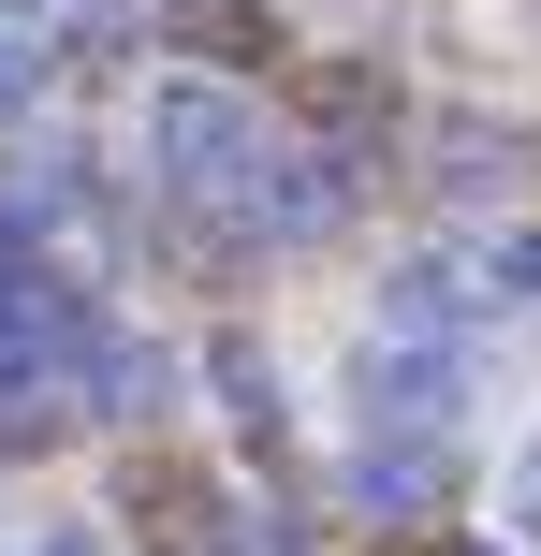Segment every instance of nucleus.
<instances>
[{"label":"nucleus","mask_w":541,"mask_h":556,"mask_svg":"<svg viewBox=\"0 0 541 556\" xmlns=\"http://www.w3.org/2000/svg\"><path fill=\"white\" fill-rule=\"evenodd\" d=\"M146 147H162V191H191V205H249V176H263V117L234 88H162Z\"/></svg>","instance_id":"nucleus-1"},{"label":"nucleus","mask_w":541,"mask_h":556,"mask_svg":"<svg viewBox=\"0 0 541 556\" xmlns=\"http://www.w3.org/2000/svg\"><path fill=\"white\" fill-rule=\"evenodd\" d=\"M513 528L541 542V440H527V469H513Z\"/></svg>","instance_id":"nucleus-5"},{"label":"nucleus","mask_w":541,"mask_h":556,"mask_svg":"<svg viewBox=\"0 0 541 556\" xmlns=\"http://www.w3.org/2000/svg\"><path fill=\"white\" fill-rule=\"evenodd\" d=\"M176 45H205L220 74H249V59H279V29H263V0H162Z\"/></svg>","instance_id":"nucleus-3"},{"label":"nucleus","mask_w":541,"mask_h":556,"mask_svg":"<svg viewBox=\"0 0 541 556\" xmlns=\"http://www.w3.org/2000/svg\"><path fill=\"white\" fill-rule=\"evenodd\" d=\"M468 293H484L468 264H410V278H396V337H425V352H439V337L468 323Z\"/></svg>","instance_id":"nucleus-4"},{"label":"nucleus","mask_w":541,"mask_h":556,"mask_svg":"<svg viewBox=\"0 0 541 556\" xmlns=\"http://www.w3.org/2000/svg\"><path fill=\"white\" fill-rule=\"evenodd\" d=\"M366 440H454V352H425V337L366 352Z\"/></svg>","instance_id":"nucleus-2"},{"label":"nucleus","mask_w":541,"mask_h":556,"mask_svg":"<svg viewBox=\"0 0 541 556\" xmlns=\"http://www.w3.org/2000/svg\"><path fill=\"white\" fill-rule=\"evenodd\" d=\"M513 278H527V293H541V235H527V250H513Z\"/></svg>","instance_id":"nucleus-6"}]
</instances>
